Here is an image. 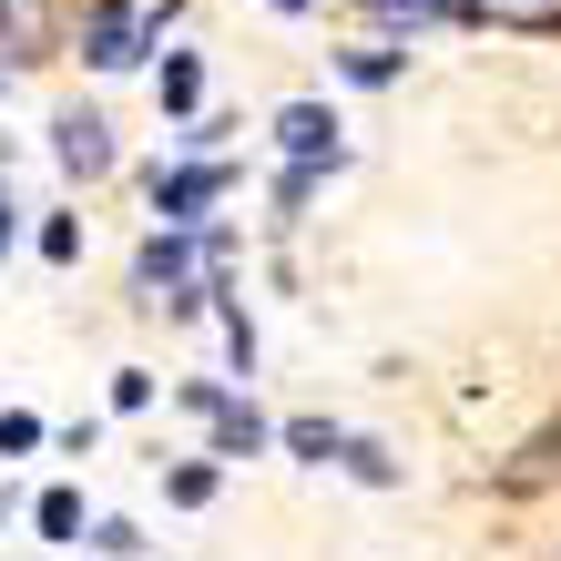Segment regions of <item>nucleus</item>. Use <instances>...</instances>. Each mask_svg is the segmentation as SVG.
Listing matches in <instances>:
<instances>
[{
  "mask_svg": "<svg viewBox=\"0 0 561 561\" xmlns=\"http://www.w3.org/2000/svg\"><path fill=\"white\" fill-rule=\"evenodd\" d=\"M0 21H11V0H0Z\"/></svg>",
  "mask_w": 561,
  "mask_h": 561,
  "instance_id": "obj_16",
  "label": "nucleus"
},
{
  "mask_svg": "<svg viewBox=\"0 0 561 561\" xmlns=\"http://www.w3.org/2000/svg\"><path fill=\"white\" fill-rule=\"evenodd\" d=\"M31 520H42V541H72L82 531V501H72V490H42V511H31Z\"/></svg>",
  "mask_w": 561,
  "mask_h": 561,
  "instance_id": "obj_8",
  "label": "nucleus"
},
{
  "mask_svg": "<svg viewBox=\"0 0 561 561\" xmlns=\"http://www.w3.org/2000/svg\"><path fill=\"white\" fill-rule=\"evenodd\" d=\"M0 245H11V215H0Z\"/></svg>",
  "mask_w": 561,
  "mask_h": 561,
  "instance_id": "obj_15",
  "label": "nucleus"
},
{
  "mask_svg": "<svg viewBox=\"0 0 561 561\" xmlns=\"http://www.w3.org/2000/svg\"><path fill=\"white\" fill-rule=\"evenodd\" d=\"M286 449H296V459H337L347 439H337V428H327V419H296V428H286Z\"/></svg>",
  "mask_w": 561,
  "mask_h": 561,
  "instance_id": "obj_9",
  "label": "nucleus"
},
{
  "mask_svg": "<svg viewBox=\"0 0 561 561\" xmlns=\"http://www.w3.org/2000/svg\"><path fill=\"white\" fill-rule=\"evenodd\" d=\"M51 153H61V174H113V134H103V113H61L51 123Z\"/></svg>",
  "mask_w": 561,
  "mask_h": 561,
  "instance_id": "obj_1",
  "label": "nucleus"
},
{
  "mask_svg": "<svg viewBox=\"0 0 561 561\" xmlns=\"http://www.w3.org/2000/svg\"><path fill=\"white\" fill-rule=\"evenodd\" d=\"M0 449H42V419H31V409H11V419H0Z\"/></svg>",
  "mask_w": 561,
  "mask_h": 561,
  "instance_id": "obj_14",
  "label": "nucleus"
},
{
  "mask_svg": "<svg viewBox=\"0 0 561 561\" xmlns=\"http://www.w3.org/2000/svg\"><path fill=\"white\" fill-rule=\"evenodd\" d=\"M174 501H184V511H205V501H215V470H205V459H194V470H174Z\"/></svg>",
  "mask_w": 561,
  "mask_h": 561,
  "instance_id": "obj_12",
  "label": "nucleus"
},
{
  "mask_svg": "<svg viewBox=\"0 0 561 561\" xmlns=\"http://www.w3.org/2000/svg\"><path fill=\"white\" fill-rule=\"evenodd\" d=\"M205 205H215V163H184V174L163 184V215H174V225H194Z\"/></svg>",
  "mask_w": 561,
  "mask_h": 561,
  "instance_id": "obj_5",
  "label": "nucleus"
},
{
  "mask_svg": "<svg viewBox=\"0 0 561 561\" xmlns=\"http://www.w3.org/2000/svg\"><path fill=\"white\" fill-rule=\"evenodd\" d=\"M194 92H205V72H194V61L174 51V61H163V103H174V113H194Z\"/></svg>",
  "mask_w": 561,
  "mask_h": 561,
  "instance_id": "obj_11",
  "label": "nucleus"
},
{
  "mask_svg": "<svg viewBox=\"0 0 561 561\" xmlns=\"http://www.w3.org/2000/svg\"><path fill=\"white\" fill-rule=\"evenodd\" d=\"M439 11H449V0H378V21H409V31H419V21H439Z\"/></svg>",
  "mask_w": 561,
  "mask_h": 561,
  "instance_id": "obj_13",
  "label": "nucleus"
},
{
  "mask_svg": "<svg viewBox=\"0 0 561 561\" xmlns=\"http://www.w3.org/2000/svg\"><path fill=\"white\" fill-rule=\"evenodd\" d=\"M276 144H286L296 163H337V123H327L317 103H286V113H276Z\"/></svg>",
  "mask_w": 561,
  "mask_h": 561,
  "instance_id": "obj_2",
  "label": "nucleus"
},
{
  "mask_svg": "<svg viewBox=\"0 0 561 561\" xmlns=\"http://www.w3.org/2000/svg\"><path fill=\"white\" fill-rule=\"evenodd\" d=\"M194 409L215 419V439L236 449V459H245V449H266V419H255V409H236V399H215V388H194Z\"/></svg>",
  "mask_w": 561,
  "mask_h": 561,
  "instance_id": "obj_4",
  "label": "nucleus"
},
{
  "mask_svg": "<svg viewBox=\"0 0 561 561\" xmlns=\"http://www.w3.org/2000/svg\"><path fill=\"white\" fill-rule=\"evenodd\" d=\"M480 21H511V31H551L561 21V0H470Z\"/></svg>",
  "mask_w": 561,
  "mask_h": 561,
  "instance_id": "obj_7",
  "label": "nucleus"
},
{
  "mask_svg": "<svg viewBox=\"0 0 561 561\" xmlns=\"http://www.w3.org/2000/svg\"><path fill=\"white\" fill-rule=\"evenodd\" d=\"M134 276H144V296H153V307H163V286H184V245H174V236H153Z\"/></svg>",
  "mask_w": 561,
  "mask_h": 561,
  "instance_id": "obj_6",
  "label": "nucleus"
},
{
  "mask_svg": "<svg viewBox=\"0 0 561 561\" xmlns=\"http://www.w3.org/2000/svg\"><path fill=\"white\" fill-rule=\"evenodd\" d=\"M337 459H347V470H357V480H378V490H388V480H399V459H388V449H378V439H347V449H337Z\"/></svg>",
  "mask_w": 561,
  "mask_h": 561,
  "instance_id": "obj_10",
  "label": "nucleus"
},
{
  "mask_svg": "<svg viewBox=\"0 0 561 561\" xmlns=\"http://www.w3.org/2000/svg\"><path fill=\"white\" fill-rule=\"evenodd\" d=\"M134 42H144V11H134V0H103V11H92V61H103V72H123V61H134Z\"/></svg>",
  "mask_w": 561,
  "mask_h": 561,
  "instance_id": "obj_3",
  "label": "nucleus"
}]
</instances>
